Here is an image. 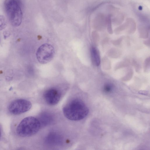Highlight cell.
I'll use <instances>...</instances> for the list:
<instances>
[{"label":"cell","instance_id":"cell-12","mask_svg":"<svg viewBox=\"0 0 150 150\" xmlns=\"http://www.w3.org/2000/svg\"><path fill=\"white\" fill-rule=\"evenodd\" d=\"M103 66L105 67V69L106 67H107V69H110V62H109L108 59L105 58V59L103 60Z\"/></svg>","mask_w":150,"mask_h":150},{"label":"cell","instance_id":"cell-2","mask_svg":"<svg viewBox=\"0 0 150 150\" xmlns=\"http://www.w3.org/2000/svg\"><path fill=\"white\" fill-rule=\"evenodd\" d=\"M41 126L38 119L32 116L26 117L18 125L16 131L22 137H28L34 135L38 131Z\"/></svg>","mask_w":150,"mask_h":150},{"label":"cell","instance_id":"cell-16","mask_svg":"<svg viewBox=\"0 0 150 150\" xmlns=\"http://www.w3.org/2000/svg\"><path fill=\"white\" fill-rule=\"evenodd\" d=\"M133 75V72L132 71H130L126 75L125 77H124V79H129L132 77Z\"/></svg>","mask_w":150,"mask_h":150},{"label":"cell","instance_id":"cell-19","mask_svg":"<svg viewBox=\"0 0 150 150\" xmlns=\"http://www.w3.org/2000/svg\"><path fill=\"white\" fill-rule=\"evenodd\" d=\"M144 43L146 44L147 45H149V41H145V42Z\"/></svg>","mask_w":150,"mask_h":150},{"label":"cell","instance_id":"cell-3","mask_svg":"<svg viewBox=\"0 0 150 150\" xmlns=\"http://www.w3.org/2000/svg\"><path fill=\"white\" fill-rule=\"evenodd\" d=\"M4 8L8 19L13 26L17 27L21 23L23 13L17 0H5Z\"/></svg>","mask_w":150,"mask_h":150},{"label":"cell","instance_id":"cell-14","mask_svg":"<svg viewBox=\"0 0 150 150\" xmlns=\"http://www.w3.org/2000/svg\"><path fill=\"white\" fill-rule=\"evenodd\" d=\"M104 90L106 92H110L112 90V86L109 84H106L104 86Z\"/></svg>","mask_w":150,"mask_h":150},{"label":"cell","instance_id":"cell-18","mask_svg":"<svg viewBox=\"0 0 150 150\" xmlns=\"http://www.w3.org/2000/svg\"><path fill=\"white\" fill-rule=\"evenodd\" d=\"M93 40H94L95 43L96 44H97L99 40L98 35L97 34H95L93 38Z\"/></svg>","mask_w":150,"mask_h":150},{"label":"cell","instance_id":"cell-11","mask_svg":"<svg viewBox=\"0 0 150 150\" xmlns=\"http://www.w3.org/2000/svg\"><path fill=\"white\" fill-rule=\"evenodd\" d=\"M120 51L115 49H112L110 51L108 54L109 56L112 58H117L120 54Z\"/></svg>","mask_w":150,"mask_h":150},{"label":"cell","instance_id":"cell-5","mask_svg":"<svg viewBox=\"0 0 150 150\" xmlns=\"http://www.w3.org/2000/svg\"><path fill=\"white\" fill-rule=\"evenodd\" d=\"M32 105L29 101L24 99H18L12 101L8 107L9 112L12 114L17 115L28 111Z\"/></svg>","mask_w":150,"mask_h":150},{"label":"cell","instance_id":"cell-13","mask_svg":"<svg viewBox=\"0 0 150 150\" xmlns=\"http://www.w3.org/2000/svg\"><path fill=\"white\" fill-rule=\"evenodd\" d=\"M150 66V58H147L145 60L144 62V69L145 71H147L149 69Z\"/></svg>","mask_w":150,"mask_h":150},{"label":"cell","instance_id":"cell-20","mask_svg":"<svg viewBox=\"0 0 150 150\" xmlns=\"http://www.w3.org/2000/svg\"><path fill=\"white\" fill-rule=\"evenodd\" d=\"M1 130L0 127V138L1 136Z\"/></svg>","mask_w":150,"mask_h":150},{"label":"cell","instance_id":"cell-10","mask_svg":"<svg viewBox=\"0 0 150 150\" xmlns=\"http://www.w3.org/2000/svg\"><path fill=\"white\" fill-rule=\"evenodd\" d=\"M7 21L5 17L0 14V30L4 29L7 25Z\"/></svg>","mask_w":150,"mask_h":150},{"label":"cell","instance_id":"cell-15","mask_svg":"<svg viewBox=\"0 0 150 150\" xmlns=\"http://www.w3.org/2000/svg\"><path fill=\"white\" fill-rule=\"evenodd\" d=\"M126 62H122L117 64L115 67V69H117L120 68L125 66L127 65H128L127 62L126 63Z\"/></svg>","mask_w":150,"mask_h":150},{"label":"cell","instance_id":"cell-17","mask_svg":"<svg viewBox=\"0 0 150 150\" xmlns=\"http://www.w3.org/2000/svg\"><path fill=\"white\" fill-rule=\"evenodd\" d=\"M122 40V38H120L116 40L112 41V43L115 45H118L120 44Z\"/></svg>","mask_w":150,"mask_h":150},{"label":"cell","instance_id":"cell-7","mask_svg":"<svg viewBox=\"0 0 150 150\" xmlns=\"http://www.w3.org/2000/svg\"><path fill=\"white\" fill-rule=\"evenodd\" d=\"M45 140L46 143L49 144L57 145L61 143L62 138L59 135L53 133L47 136Z\"/></svg>","mask_w":150,"mask_h":150},{"label":"cell","instance_id":"cell-1","mask_svg":"<svg viewBox=\"0 0 150 150\" xmlns=\"http://www.w3.org/2000/svg\"><path fill=\"white\" fill-rule=\"evenodd\" d=\"M63 113L69 120L77 121L85 118L89 109L85 103L80 99L75 98L70 101L63 109Z\"/></svg>","mask_w":150,"mask_h":150},{"label":"cell","instance_id":"cell-8","mask_svg":"<svg viewBox=\"0 0 150 150\" xmlns=\"http://www.w3.org/2000/svg\"><path fill=\"white\" fill-rule=\"evenodd\" d=\"M52 120V116L49 113H44L42 114L40 117L39 120L40 125H48Z\"/></svg>","mask_w":150,"mask_h":150},{"label":"cell","instance_id":"cell-4","mask_svg":"<svg viewBox=\"0 0 150 150\" xmlns=\"http://www.w3.org/2000/svg\"><path fill=\"white\" fill-rule=\"evenodd\" d=\"M54 54V47L51 45L45 43L41 45L36 53L37 58L41 64H45L50 62Z\"/></svg>","mask_w":150,"mask_h":150},{"label":"cell","instance_id":"cell-6","mask_svg":"<svg viewBox=\"0 0 150 150\" xmlns=\"http://www.w3.org/2000/svg\"><path fill=\"white\" fill-rule=\"evenodd\" d=\"M61 96V93L58 89L52 88L46 90L43 95L44 99L50 105H54L59 101Z\"/></svg>","mask_w":150,"mask_h":150},{"label":"cell","instance_id":"cell-9","mask_svg":"<svg viewBox=\"0 0 150 150\" xmlns=\"http://www.w3.org/2000/svg\"><path fill=\"white\" fill-rule=\"evenodd\" d=\"M91 51L93 62L96 65H99L100 61L99 54L98 51L94 47L91 48Z\"/></svg>","mask_w":150,"mask_h":150}]
</instances>
